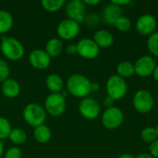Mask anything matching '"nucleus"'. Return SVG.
Here are the masks:
<instances>
[{
  "label": "nucleus",
  "instance_id": "obj_5",
  "mask_svg": "<svg viewBox=\"0 0 158 158\" xmlns=\"http://www.w3.org/2000/svg\"><path fill=\"white\" fill-rule=\"evenodd\" d=\"M67 108L66 97L62 94H49L44 100V110L52 117L61 116Z\"/></svg>",
  "mask_w": 158,
  "mask_h": 158
},
{
  "label": "nucleus",
  "instance_id": "obj_24",
  "mask_svg": "<svg viewBox=\"0 0 158 158\" xmlns=\"http://www.w3.org/2000/svg\"><path fill=\"white\" fill-rule=\"evenodd\" d=\"M66 3L65 0H42L41 6L45 11L53 13L60 10Z\"/></svg>",
  "mask_w": 158,
  "mask_h": 158
},
{
  "label": "nucleus",
  "instance_id": "obj_36",
  "mask_svg": "<svg viewBox=\"0 0 158 158\" xmlns=\"http://www.w3.org/2000/svg\"><path fill=\"white\" fill-rule=\"evenodd\" d=\"M85 6H96L100 3V0H83Z\"/></svg>",
  "mask_w": 158,
  "mask_h": 158
},
{
  "label": "nucleus",
  "instance_id": "obj_37",
  "mask_svg": "<svg viewBox=\"0 0 158 158\" xmlns=\"http://www.w3.org/2000/svg\"><path fill=\"white\" fill-rule=\"evenodd\" d=\"M100 89V85L98 82H92L91 83V91L92 92H97Z\"/></svg>",
  "mask_w": 158,
  "mask_h": 158
},
{
  "label": "nucleus",
  "instance_id": "obj_20",
  "mask_svg": "<svg viewBox=\"0 0 158 158\" xmlns=\"http://www.w3.org/2000/svg\"><path fill=\"white\" fill-rule=\"evenodd\" d=\"M33 137L34 140L39 143H47L52 138L51 129L45 124L38 126L33 130Z\"/></svg>",
  "mask_w": 158,
  "mask_h": 158
},
{
  "label": "nucleus",
  "instance_id": "obj_15",
  "mask_svg": "<svg viewBox=\"0 0 158 158\" xmlns=\"http://www.w3.org/2000/svg\"><path fill=\"white\" fill-rule=\"evenodd\" d=\"M102 17L106 23L109 25H115L116 21L122 17V9L120 6L110 2L104 7Z\"/></svg>",
  "mask_w": 158,
  "mask_h": 158
},
{
  "label": "nucleus",
  "instance_id": "obj_41",
  "mask_svg": "<svg viewBox=\"0 0 158 158\" xmlns=\"http://www.w3.org/2000/svg\"><path fill=\"white\" fill-rule=\"evenodd\" d=\"M118 158H135L132 155H130V154H124L122 156H120Z\"/></svg>",
  "mask_w": 158,
  "mask_h": 158
},
{
  "label": "nucleus",
  "instance_id": "obj_40",
  "mask_svg": "<svg viewBox=\"0 0 158 158\" xmlns=\"http://www.w3.org/2000/svg\"><path fill=\"white\" fill-rule=\"evenodd\" d=\"M4 154V143L2 141H0V157L3 156Z\"/></svg>",
  "mask_w": 158,
  "mask_h": 158
},
{
  "label": "nucleus",
  "instance_id": "obj_27",
  "mask_svg": "<svg viewBox=\"0 0 158 158\" xmlns=\"http://www.w3.org/2000/svg\"><path fill=\"white\" fill-rule=\"evenodd\" d=\"M11 125L10 122L4 117L0 116V141L7 139L11 132Z\"/></svg>",
  "mask_w": 158,
  "mask_h": 158
},
{
  "label": "nucleus",
  "instance_id": "obj_8",
  "mask_svg": "<svg viewBox=\"0 0 158 158\" xmlns=\"http://www.w3.org/2000/svg\"><path fill=\"white\" fill-rule=\"evenodd\" d=\"M124 119L123 112L117 106L106 108L102 115V123L108 130H115L121 126Z\"/></svg>",
  "mask_w": 158,
  "mask_h": 158
},
{
  "label": "nucleus",
  "instance_id": "obj_16",
  "mask_svg": "<svg viewBox=\"0 0 158 158\" xmlns=\"http://www.w3.org/2000/svg\"><path fill=\"white\" fill-rule=\"evenodd\" d=\"M1 92L5 97L8 99H14L19 96L20 93V85L15 79L8 78L2 82Z\"/></svg>",
  "mask_w": 158,
  "mask_h": 158
},
{
  "label": "nucleus",
  "instance_id": "obj_39",
  "mask_svg": "<svg viewBox=\"0 0 158 158\" xmlns=\"http://www.w3.org/2000/svg\"><path fill=\"white\" fill-rule=\"evenodd\" d=\"M153 77H154V79L158 82V65L156 66V69H155L154 73H153Z\"/></svg>",
  "mask_w": 158,
  "mask_h": 158
},
{
  "label": "nucleus",
  "instance_id": "obj_38",
  "mask_svg": "<svg viewBox=\"0 0 158 158\" xmlns=\"http://www.w3.org/2000/svg\"><path fill=\"white\" fill-rule=\"evenodd\" d=\"M135 158H154L150 154H147V153H143V154H140L137 157Z\"/></svg>",
  "mask_w": 158,
  "mask_h": 158
},
{
  "label": "nucleus",
  "instance_id": "obj_29",
  "mask_svg": "<svg viewBox=\"0 0 158 158\" xmlns=\"http://www.w3.org/2000/svg\"><path fill=\"white\" fill-rule=\"evenodd\" d=\"M84 23L88 27L94 28V27L98 26V24L100 23V16L95 12H91L88 15H86L85 19H84Z\"/></svg>",
  "mask_w": 158,
  "mask_h": 158
},
{
  "label": "nucleus",
  "instance_id": "obj_7",
  "mask_svg": "<svg viewBox=\"0 0 158 158\" xmlns=\"http://www.w3.org/2000/svg\"><path fill=\"white\" fill-rule=\"evenodd\" d=\"M81 31V26L78 22L70 19H65L61 20L56 27V33L60 40L70 41L76 38Z\"/></svg>",
  "mask_w": 158,
  "mask_h": 158
},
{
  "label": "nucleus",
  "instance_id": "obj_22",
  "mask_svg": "<svg viewBox=\"0 0 158 158\" xmlns=\"http://www.w3.org/2000/svg\"><path fill=\"white\" fill-rule=\"evenodd\" d=\"M117 72H118V75L123 79L130 78L133 74H135L134 64H132L129 61L120 62L117 67Z\"/></svg>",
  "mask_w": 158,
  "mask_h": 158
},
{
  "label": "nucleus",
  "instance_id": "obj_1",
  "mask_svg": "<svg viewBox=\"0 0 158 158\" xmlns=\"http://www.w3.org/2000/svg\"><path fill=\"white\" fill-rule=\"evenodd\" d=\"M91 83L92 81L86 76L80 73L72 74L67 81V92L74 97L83 99L92 93Z\"/></svg>",
  "mask_w": 158,
  "mask_h": 158
},
{
  "label": "nucleus",
  "instance_id": "obj_31",
  "mask_svg": "<svg viewBox=\"0 0 158 158\" xmlns=\"http://www.w3.org/2000/svg\"><path fill=\"white\" fill-rule=\"evenodd\" d=\"M21 156H22V152L17 146L10 147L4 155V158H21Z\"/></svg>",
  "mask_w": 158,
  "mask_h": 158
},
{
  "label": "nucleus",
  "instance_id": "obj_14",
  "mask_svg": "<svg viewBox=\"0 0 158 158\" xmlns=\"http://www.w3.org/2000/svg\"><path fill=\"white\" fill-rule=\"evenodd\" d=\"M52 58L44 49H34L29 55V62L36 69H46L51 64Z\"/></svg>",
  "mask_w": 158,
  "mask_h": 158
},
{
  "label": "nucleus",
  "instance_id": "obj_21",
  "mask_svg": "<svg viewBox=\"0 0 158 158\" xmlns=\"http://www.w3.org/2000/svg\"><path fill=\"white\" fill-rule=\"evenodd\" d=\"M14 25V18L6 10L0 9V34L8 32Z\"/></svg>",
  "mask_w": 158,
  "mask_h": 158
},
{
  "label": "nucleus",
  "instance_id": "obj_2",
  "mask_svg": "<svg viewBox=\"0 0 158 158\" xmlns=\"http://www.w3.org/2000/svg\"><path fill=\"white\" fill-rule=\"evenodd\" d=\"M0 50L2 55L10 61L20 60L25 54L21 42L13 37H4L0 44Z\"/></svg>",
  "mask_w": 158,
  "mask_h": 158
},
{
  "label": "nucleus",
  "instance_id": "obj_42",
  "mask_svg": "<svg viewBox=\"0 0 158 158\" xmlns=\"http://www.w3.org/2000/svg\"><path fill=\"white\" fill-rule=\"evenodd\" d=\"M156 132H157V136H158V123H157V125H156Z\"/></svg>",
  "mask_w": 158,
  "mask_h": 158
},
{
  "label": "nucleus",
  "instance_id": "obj_3",
  "mask_svg": "<svg viewBox=\"0 0 158 158\" xmlns=\"http://www.w3.org/2000/svg\"><path fill=\"white\" fill-rule=\"evenodd\" d=\"M46 114L44 107L37 103L28 104L22 111L23 119L28 125L33 128L44 124L46 121Z\"/></svg>",
  "mask_w": 158,
  "mask_h": 158
},
{
  "label": "nucleus",
  "instance_id": "obj_10",
  "mask_svg": "<svg viewBox=\"0 0 158 158\" xmlns=\"http://www.w3.org/2000/svg\"><path fill=\"white\" fill-rule=\"evenodd\" d=\"M79 111L84 118L94 120L100 115L101 106L95 99L85 97L79 104Z\"/></svg>",
  "mask_w": 158,
  "mask_h": 158
},
{
  "label": "nucleus",
  "instance_id": "obj_28",
  "mask_svg": "<svg viewBox=\"0 0 158 158\" xmlns=\"http://www.w3.org/2000/svg\"><path fill=\"white\" fill-rule=\"evenodd\" d=\"M115 26L116 28L121 31V32H127L128 31H130L131 29V19L125 16H122L120 17L115 23Z\"/></svg>",
  "mask_w": 158,
  "mask_h": 158
},
{
  "label": "nucleus",
  "instance_id": "obj_35",
  "mask_svg": "<svg viewBox=\"0 0 158 158\" xmlns=\"http://www.w3.org/2000/svg\"><path fill=\"white\" fill-rule=\"evenodd\" d=\"M114 99H112L110 96H106L105 99H104V106L106 107V108H109V107H112L113 106V104H114Z\"/></svg>",
  "mask_w": 158,
  "mask_h": 158
},
{
  "label": "nucleus",
  "instance_id": "obj_9",
  "mask_svg": "<svg viewBox=\"0 0 158 158\" xmlns=\"http://www.w3.org/2000/svg\"><path fill=\"white\" fill-rule=\"evenodd\" d=\"M65 12L68 19H70L79 24L84 22L86 17V6L81 0H71L65 5Z\"/></svg>",
  "mask_w": 158,
  "mask_h": 158
},
{
  "label": "nucleus",
  "instance_id": "obj_18",
  "mask_svg": "<svg viewBox=\"0 0 158 158\" xmlns=\"http://www.w3.org/2000/svg\"><path fill=\"white\" fill-rule=\"evenodd\" d=\"M45 85L50 94H60L64 89L63 79L56 73L48 75L45 79Z\"/></svg>",
  "mask_w": 158,
  "mask_h": 158
},
{
  "label": "nucleus",
  "instance_id": "obj_26",
  "mask_svg": "<svg viewBox=\"0 0 158 158\" xmlns=\"http://www.w3.org/2000/svg\"><path fill=\"white\" fill-rule=\"evenodd\" d=\"M147 48L153 56H158V31H155L148 37Z\"/></svg>",
  "mask_w": 158,
  "mask_h": 158
},
{
  "label": "nucleus",
  "instance_id": "obj_34",
  "mask_svg": "<svg viewBox=\"0 0 158 158\" xmlns=\"http://www.w3.org/2000/svg\"><path fill=\"white\" fill-rule=\"evenodd\" d=\"M111 3L122 7L123 6H127V5H130L131 4V0H112Z\"/></svg>",
  "mask_w": 158,
  "mask_h": 158
},
{
  "label": "nucleus",
  "instance_id": "obj_11",
  "mask_svg": "<svg viewBox=\"0 0 158 158\" xmlns=\"http://www.w3.org/2000/svg\"><path fill=\"white\" fill-rule=\"evenodd\" d=\"M77 54L85 59H94L98 56L100 48L93 39L82 38L77 44Z\"/></svg>",
  "mask_w": 158,
  "mask_h": 158
},
{
  "label": "nucleus",
  "instance_id": "obj_32",
  "mask_svg": "<svg viewBox=\"0 0 158 158\" xmlns=\"http://www.w3.org/2000/svg\"><path fill=\"white\" fill-rule=\"evenodd\" d=\"M150 155L154 158H158V139H156L155 142L150 143Z\"/></svg>",
  "mask_w": 158,
  "mask_h": 158
},
{
  "label": "nucleus",
  "instance_id": "obj_33",
  "mask_svg": "<svg viewBox=\"0 0 158 158\" xmlns=\"http://www.w3.org/2000/svg\"><path fill=\"white\" fill-rule=\"evenodd\" d=\"M66 52L67 54L73 56L77 54V45L76 44H69L66 48Z\"/></svg>",
  "mask_w": 158,
  "mask_h": 158
},
{
  "label": "nucleus",
  "instance_id": "obj_13",
  "mask_svg": "<svg viewBox=\"0 0 158 158\" xmlns=\"http://www.w3.org/2000/svg\"><path fill=\"white\" fill-rule=\"evenodd\" d=\"M157 26L156 19L151 14H143L136 20V31L142 35L150 36L155 32Z\"/></svg>",
  "mask_w": 158,
  "mask_h": 158
},
{
  "label": "nucleus",
  "instance_id": "obj_25",
  "mask_svg": "<svg viewBox=\"0 0 158 158\" xmlns=\"http://www.w3.org/2000/svg\"><path fill=\"white\" fill-rule=\"evenodd\" d=\"M141 138L143 142H145L147 143H152L153 142H155L156 139H158L156 128L147 127V128L143 129L141 132Z\"/></svg>",
  "mask_w": 158,
  "mask_h": 158
},
{
  "label": "nucleus",
  "instance_id": "obj_6",
  "mask_svg": "<svg viewBox=\"0 0 158 158\" xmlns=\"http://www.w3.org/2000/svg\"><path fill=\"white\" fill-rule=\"evenodd\" d=\"M132 104L135 110L141 114H146L152 111L155 106L153 94L146 90H139L135 93Z\"/></svg>",
  "mask_w": 158,
  "mask_h": 158
},
{
  "label": "nucleus",
  "instance_id": "obj_23",
  "mask_svg": "<svg viewBox=\"0 0 158 158\" xmlns=\"http://www.w3.org/2000/svg\"><path fill=\"white\" fill-rule=\"evenodd\" d=\"M8 139L15 145H20L25 143V142L27 141V133L22 129L15 128L11 130Z\"/></svg>",
  "mask_w": 158,
  "mask_h": 158
},
{
  "label": "nucleus",
  "instance_id": "obj_12",
  "mask_svg": "<svg viewBox=\"0 0 158 158\" xmlns=\"http://www.w3.org/2000/svg\"><path fill=\"white\" fill-rule=\"evenodd\" d=\"M156 66V64L153 56H143L139 57L134 64L135 74H137L139 77L142 78H147L153 75Z\"/></svg>",
  "mask_w": 158,
  "mask_h": 158
},
{
  "label": "nucleus",
  "instance_id": "obj_30",
  "mask_svg": "<svg viewBox=\"0 0 158 158\" xmlns=\"http://www.w3.org/2000/svg\"><path fill=\"white\" fill-rule=\"evenodd\" d=\"M10 69L6 61L0 58V83L9 78Z\"/></svg>",
  "mask_w": 158,
  "mask_h": 158
},
{
  "label": "nucleus",
  "instance_id": "obj_4",
  "mask_svg": "<svg viewBox=\"0 0 158 158\" xmlns=\"http://www.w3.org/2000/svg\"><path fill=\"white\" fill-rule=\"evenodd\" d=\"M106 89L107 95L116 101L122 99L126 95L128 91V85L123 78H121L118 74H115L107 79Z\"/></svg>",
  "mask_w": 158,
  "mask_h": 158
},
{
  "label": "nucleus",
  "instance_id": "obj_17",
  "mask_svg": "<svg viewBox=\"0 0 158 158\" xmlns=\"http://www.w3.org/2000/svg\"><path fill=\"white\" fill-rule=\"evenodd\" d=\"M99 48H108L114 44L113 34L106 30H99L95 31L93 39Z\"/></svg>",
  "mask_w": 158,
  "mask_h": 158
},
{
  "label": "nucleus",
  "instance_id": "obj_19",
  "mask_svg": "<svg viewBox=\"0 0 158 158\" xmlns=\"http://www.w3.org/2000/svg\"><path fill=\"white\" fill-rule=\"evenodd\" d=\"M64 49L63 42L59 38H51L47 41L45 44V52L49 55L51 58L59 56Z\"/></svg>",
  "mask_w": 158,
  "mask_h": 158
}]
</instances>
